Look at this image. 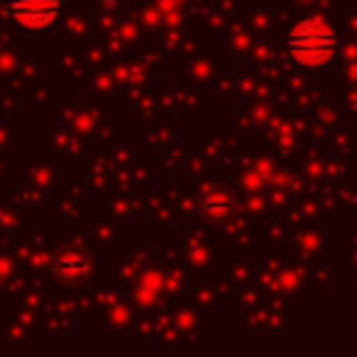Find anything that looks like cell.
<instances>
[{
  "label": "cell",
  "mask_w": 357,
  "mask_h": 357,
  "mask_svg": "<svg viewBox=\"0 0 357 357\" xmlns=\"http://www.w3.org/2000/svg\"><path fill=\"white\" fill-rule=\"evenodd\" d=\"M290 56L304 64V67H324L335 50H337V36L329 22L324 20H304L290 31L287 39Z\"/></svg>",
  "instance_id": "cell-1"
},
{
  "label": "cell",
  "mask_w": 357,
  "mask_h": 357,
  "mask_svg": "<svg viewBox=\"0 0 357 357\" xmlns=\"http://www.w3.org/2000/svg\"><path fill=\"white\" fill-rule=\"evenodd\" d=\"M61 0H6L3 14L28 31H45L59 17Z\"/></svg>",
  "instance_id": "cell-2"
}]
</instances>
